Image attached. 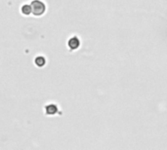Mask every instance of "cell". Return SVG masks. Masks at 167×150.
<instances>
[{
	"label": "cell",
	"instance_id": "cell-3",
	"mask_svg": "<svg viewBox=\"0 0 167 150\" xmlns=\"http://www.w3.org/2000/svg\"><path fill=\"white\" fill-rule=\"evenodd\" d=\"M46 113L48 114V115H54V114H56L58 112V107L55 104H49L46 106Z\"/></svg>",
	"mask_w": 167,
	"mask_h": 150
},
{
	"label": "cell",
	"instance_id": "cell-2",
	"mask_svg": "<svg viewBox=\"0 0 167 150\" xmlns=\"http://www.w3.org/2000/svg\"><path fill=\"white\" fill-rule=\"evenodd\" d=\"M68 46L69 47V49H71V50H76L78 47L80 46V41H79V39L77 38V37H71V39L68 40Z\"/></svg>",
	"mask_w": 167,
	"mask_h": 150
},
{
	"label": "cell",
	"instance_id": "cell-5",
	"mask_svg": "<svg viewBox=\"0 0 167 150\" xmlns=\"http://www.w3.org/2000/svg\"><path fill=\"white\" fill-rule=\"evenodd\" d=\"M21 12H22V14H24L26 16L30 15V13H32V6L26 4V5H24L21 8Z\"/></svg>",
	"mask_w": 167,
	"mask_h": 150
},
{
	"label": "cell",
	"instance_id": "cell-4",
	"mask_svg": "<svg viewBox=\"0 0 167 150\" xmlns=\"http://www.w3.org/2000/svg\"><path fill=\"white\" fill-rule=\"evenodd\" d=\"M34 62H35L36 66L38 68H42V66H44V64H46V60L44 57L39 56V57H36L35 60H34Z\"/></svg>",
	"mask_w": 167,
	"mask_h": 150
},
{
	"label": "cell",
	"instance_id": "cell-1",
	"mask_svg": "<svg viewBox=\"0 0 167 150\" xmlns=\"http://www.w3.org/2000/svg\"><path fill=\"white\" fill-rule=\"evenodd\" d=\"M32 6V13L36 16V17H39V16H42L45 13L46 10V6L45 4L40 1V0H33L30 4Z\"/></svg>",
	"mask_w": 167,
	"mask_h": 150
}]
</instances>
